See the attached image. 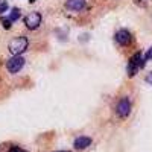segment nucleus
I'll list each match as a JSON object with an SVG mask.
<instances>
[{"instance_id": "1", "label": "nucleus", "mask_w": 152, "mask_h": 152, "mask_svg": "<svg viewBox=\"0 0 152 152\" xmlns=\"http://www.w3.org/2000/svg\"><path fill=\"white\" fill-rule=\"evenodd\" d=\"M29 46V41L26 37H15L8 43V50L11 55H21L23 52H26V49Z\"/></svg>"}, {"instance_id": "2", "label": "nucleus", "mask_w": 152, "mask_h": 152, "mask_svg": "<svg viewBox=\"0 0 152 152\" xmlns=\"http://www.w3.org/2000/svg\"><path fill=\"white\" fill-rule=\"evenodd\" d=\"M26 64V59H24L21 55H12V58H9L6 61V70L11 75H17Z\"/></svg>"}, {"instance_id": "3", "label": "nucleus", "mask_w": 152, "mask_h": 152, "mask_svg": "<svg viewBox=\"0 0 152 152\" xmlns=\"http://www.w3.org/2000/svg\"><path fill=\"white\" fill-rule=\"evenodd\" d=\"M40 24H41V14L40 12H29V14L24 17V26H26L29 31H35L40 28Z\"/></svg>"}, {"instance_id": "4", "label": "nucleus", "mask_w": 152, "mask_h": 152, "mask_svg": "<svg viewBox=\"0 0 152 152\" xmlns=\"http://www.w3.org/2000/svg\"><path fill=\"white\" fill-rule=\"evenodd\" d=\"M116 113H117V116H119L120 119H125V117L129 116V113H131V102H129V99L126 97V96L122 97L119 102H117Z\"/></svg>"}, {"instance_id": "5", "label": "nucleus", "mask_w": 152, "mask_h": 152, "mask_svg": "<svg viewBox=\"0 0 152 152\" xmlns=\"http://www.w3.org/2000/svg\"><path fill=\"white\" fill-rule=\"evenodd\" d=\"M131 40H132V37H131L129 31H126V29L117 31V34H116V41H117L120 46H128V44L131 43Z\"/></svg>"}, {"instance_id": "6", "label": "nucleus", "mask_w": 152, "mask_h": 152, "mask_svg": "<svg viewBox=\"0 0 152 152\" xmlns=\"http://www.w3.org/2000/svg\"><path fill=\"white\" fill-rule=\"evenodd\" d=\"M85 6H87V0H67L66 2V8L73 12H79Z\"/></svg>"}, {"instance_id": "7", "label": "nucleus", "mask_w": 152, "mask_h": 152, "mask_svg": "<svg viewBox=\"0 0 152 152\" xmlns=\"http://www.w3.org/2000/svg\"><path fill=\"white\" fill-rule=\"evenodd\" d=\"M91 145V138L90 137H78L75 140V149H78V151H82V149H87L88 146Z\"/></svg>"}, {"instance_id": "8", "label": "nucleus", "mask_w": 152, "mask_h": 152, "mask_svg": "<svg viewBox=\"0 0 152 152\" xmlns=\"http://www.w3.org/2000/svg\"><path fill=\"white\" fill-rule=\"evenodd\" d=\"M129 62H131V64H134V66H137L138 69H142L145 66V61H143V56H142L140 52H137L135 55H132L131 59H129Z\"/></svg>"}, {"instance_id": "9", "label": "nucleus", "mask_w": 152, "mask_h": 152, "mask_svg": "<svg viewBox=\"0 0 152 152\" xmlns=\"http://www.w3.org/2000/svg\"><path fill=\"white\" fill-rule=\"evenodd\" d=\"M20 18V9L18 8H14L12 9V12H11V15H9V20L14 23V21H17Z\"/></svg>"}, {"instance_id": "10", "label": "nucleus", "mask_w": 152, "mask_h": 152, "mask_svg": "<svg viewBox=\"0 0 152 152\" xmlns=\"http://www.w3.org/2000/svg\"><path fill=\"white\" fill-rule=\"evenodd\" d=\"M126 70H128V75H129V76H134V75H137L138 67L134 66V64H131V62H128V67H126Z\"/></svg>"}, {"instance_id": "11", "label": "nucleus", "mask_w": 152, "mask_h": 152, "mask_svg": "<svg viewBox=\"0 0 152 152\" xmlns=\"http://www.w3.org/2000/svg\"><path fill=\"white\" fill-rule=\"evenodd\" d=\"M8 11V0H0V14Z\"/></svg>"}, {"instance_id": "12", "label": "nucleus", "mask_w": 152, "mask_h": 152, "mask_svg": "<svg viewBox=\"0 0 152 152\" xmlns=\"http://www.w3.org/2000/svg\"><path fill=\"white\" fill-rule=\"evenodd\" d=\"M2 24H3V28H5V29H11V24H12V21H11L9 18H3Z\"/></svg>"}, {"instance_id": "13", "label": "nucleus", "mask_w": 152, "mask_h": 152, "mask_svg": "<svg viewBox=\"0 0 152 152\" xmlns=\"http://www.w3.org/2000/svg\"><path fill=\"white\" fill-rule=\"evenodd\" d=\"M8 152H28V151H24V149H21V148H18V146H12Z\"/></svg>"}, {"instance_id": "14", "label": "nucleus", "mask_w": 152, "mask_h": 152, "mask_svg": "<svg viewBox=\"0 0 152 152\" xmlns=\"http://www.w3.org/2000/svg\"><path fill=\"white\" fill-rule=\"evenodd\" d=\"M145 59H146V61H151V59H152V47H151V49L148 50V52H146V55H145Z\"/></svg>"}, {"instance_id": "15", "label": "nucleus", "mask_w": 152, "mask_h": 152, "mask_svg": "<svg viewBox=\"0 0 152 152\" xmlns=\"http://www.w3.org/2000/svg\"><path fill=\"white\" fill-rule=\"evenodd\" d=\"M146 82H148V84H151V85H152V72H151V73H149V75H148V76H146Z\"/></svg>"}, {"instance_id": "16", "label": "nucleus", "mask_w": 152, "mask_h": 152, "mask_svg": "<svg viewBox=\"0 0 152 152\" xmlns=\"http://www.w3.org/2000/svg\"><path fill=\"white\" fill-rule=\"evenodd\" d=\"M55 152H70V151H55Z\"/></svg>"}, {"instance_id": "17", "label": "nucleus", "mask_w": 152, "mask_h": 152, "mask_svg": "<svg viewBox=\"0 0 152 152\" xmlns=\"http://www.w3.org/2000/svg\"><path fill=\"white\" fill-rule=\"evenodd\" d=\"M37 2V0H29V3H35Z\"/></svg>"}]
</instances>
